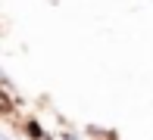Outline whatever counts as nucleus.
Returning <instances> with one entry per match:
<instances>
[{
  "label": "nucleus",
  "instance_id": "1",
  "mask_svg": "<svg viewBox=\"0 0 153 140\" xmlns=\"http://www.w3.org/2000/svg\"><path fill=\"white\" fill-rule=\"evenodd\" d=\"M25 134H28V140H53V137L38 125V118H28V122H25Z\"/></svg>",
  "mask_w": 153,
  "mask_h": 140
},
{
  "label": "nucleus",
  "instance_id": "3",
  "mask_svg": "<svg viewBox=\"0 0 153 140\" xmlns=\"http://www.w3.org/2000/svg\"><path fill=\"white\" fill-rule=\"evenodd\" d=\"M0 140H10V137H6V134H0Z\"/></svg>",
  "mask_w": 153,
  "mask_h": 140
},
{
  "label": "nucleus",
  "instance_id": "2",
  "mask_svg": "<svg viewBox=\"0 0 153 140\" xmlns=\"http://www.w3.org/2000/svg\"><path fill=\"white\" fill-rule=\"evenodd\" d=\"M62 140H78V137H75L72 131H66V134H62Z\"/></svg>",
  "mask_w": 153,
  "mask_h": 140
}]
</instances>
